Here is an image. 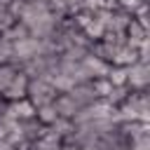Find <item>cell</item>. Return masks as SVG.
Masks as SVG:
<instances>
[{"mask_svg": "<svg viewBox=\"0 0 150 150\" xmlns=\"http://www.w3.org/2000/svg\"><path fill=\"white\" fill-rule=\"evenodd\" d=\"M56 94H59V91L52 87V82H49L47 77H33V80L28 82L26 98L30 101L33 108H40V105H49V103H54Z\"/></svg>", "mask_w": 150, "mask_h": 150, "instance_id": "obj_1", "label": "cell"}, {"mask_svg": "<svg viewBox=\"0 0 150 150\" xmlns=\"http://www.w3.org/2000/svg\"><path fill=\"white\" fill-rule=\"evenodd\" d=\"M127 87L129 91L150 89V61H136L127 68Z\"/></svg>", "mask_w": 150, "mask_h": 150, "instance_id": "obj_2", "label": "cell"}, {"mask_svg": "<svg viewBox=\"0 0 150 150\" xmlns=\"http://www.w3.org/2000/svg\"><path fill=\"white\" fill-rule=\"evenodd\" d=\"M28 82H30V77L19 68L16 70V75L12 77V82L7 84V89L0 94V98L2 101H7V103H14V101H21V98H26V91H28Z\"/></svg>", "mask_w": 150, "mask_h": 150, "instance_id": "obj_3", "label": "cell"}, {"mask_svg": "<svg viewBox=\"0 0 150 150\" xmlns=\"http://www.w3.org/2000/svg\"><path fill=\"white\" fill-rule=\"evenodd\" d=\"M54 110H56V115L61 117V120H75V115L80 112V105H77V101L68 94V91H63V94H56V98H54Z\"/></svg>", "mask_w": 150, "mask_h": 150, "instance_id": "obj_4", "label": "cell"}, {"mask_svg": "<svg viewBox=\"0 0 150 150\" xmlns=\"http://www.w3.org/2000/svg\"><path fill=\"white\" fill-rule=\"evenodd\" d=\"M124 38H127V42H129V45L141 47L143 42H148V40H150V28H148V26H143L138 19H131V21H129V26L124 28Z\"/></svg>", "mask_w": 150, "mask_h": 150, "instance_id": "obj_5", "label": "cell"}, {"mask_svg": "<svg viewBox=\"0 0 150 150\" xmlns=\"http://www.w3.org/2000/svg\"><path fill=\"white\" fill-rule=\"evenodd\" d=\"M75 101H77V105L80 108H87V105H91V103H96L98 98H96V94H94V89H91V82H77V84H73L70 87V91H68Z\"/></svg>", "mask_w": 150, "mask_h": 150, "instance_id": "obj_6", "label": "cell"}, {"mask_svg": "<svg viewBox=\"0 0 150 150\" xmlns=\"http://www.w3.org/2000/svg\"><path fill=\"white\" fill-rule=\"evenodd\" d=\"M136 61H141V52H138V47H134V45H122L117 52H115V59H112V66H120V68H129L131 63H136Z\"/></svg>", "mask_w": 150, "mask_h": 150, "instance_id": "obj_7", "label": "cell"}, {"mask_svg": "<svg viewBox=\"0 0 150 150\" xmlns=\"http://www.w3.org/2000/svg\"><path fill=\"white\" fill-rule=\"evenodd\" d=\"M82 66H84V70H87V75H89L91 80H96V77H105V75H108V68H110V63H105V61L91 56L89 52H87V56L82 59Z\"/></svg>", "mask_w": 150, "mask_h": 150, "instance_id": "obj_8", "label": "cell"}, {"mask_svg": "<svg viewBox=\"0 0 150 150\" xmlns=\"http://www.w3.org/2000/svg\"><path fill=\"white\" fill-rule=\"evenodd\" d=\"M115 52H117V49H115L112 45L103 42V40H96V42H91V45H89V54H91V56H96V59H101V61H105V63H110V66H112Z\"/></svg>", "mask_w": 150, "mask_h": 150, "instance_id": "obj_9", "label": "cell"}, {"mask_svg": "<svg viewBox=\"0 0 150 150\" xmlns=\"http://www.w3.org/2000/svg\"><path fill=\"white\" fill-rule=\"evenodd\" d=\"M35 120H38V124H42V127H52V124L59 120V115H56L54 105L49 103V105H40V108H35Z\"/></svg>", "mask_w": 150, "mask_h": 150, "instance_id": "obj_10", "label": "cell"}, {"mask_svg": "<svg viewBox=\"0 0 150 150\" xmlns=\"http://www.w3.org/2000/svg\"><path fill=\"white\" fill-rule=\"evenodd\" d=\"M108 82L112 87H127V68H120V66H110L108 68Z\"/></svg>", "mask_w": 150, "mask_h": 150, "instance_id": "obj_11", "label": "cell"}, {"mask_svg": "<svg viewBox=\"0 0 150 150\" xmlns=\"http://www.w3.org/2000/svg\"><path fill=\"white\" fill-rule=\"evenodd\" d=\"M19 66L16 63H0V94L7 89V84L12 82V77L16 75Z\"/></svg>", "mask_w": 150, "mask_h": 150, "instance_id": "obj_12", "label": "cell"}, {"mask_svg": "<svg viewBox=\"0 0 150 150\" xmlns=\"http://www.w3.org/2000/svg\"><path fill=\"white\" fill-rule=\"evenodd\" d=\"M91 89H94V94H96L98 101H105L108 94H110V89H112V84L108 82V77H96V80H91Z\"/></svg>", "mask_w": 150, "mask_h": 150, "instance_id": "obj_13", "label": "cell"}, {"mask_svg": "<svg viewBox=\"0 0 150 150\" xmlns=\"http://www.w3.org/2000/svg\"><path fill=\"white\" fill-rule=\"evenodd\" d=\"M0 63H14V45L0 35Z\"/></svg>", "mask_w": 150, "mask_h": 150, "instance_id": "obj_14", "label": "cell"}, {"mask_svg": "<svg viewBox=\"0 0 150 150\" xmlns=\"http://www.w3.org/2000/svg\"><path fill=\"white\" fill-rule=\"evenodd\" d=\"M127 150H150V131H143L141 136H136L134 141H129Z\"/></svg>", "mask_w": 150, "mask_h": 150, "instance_id": "obj_15", "label": "cell"}, {"mask_svg": "<svg viewBox=\"0 0 150 150\" xmlns=\"http://www.w3.org/2000/svg\"><path fill=\"white\" fill-rule=\"evenodd\" d=\"M14 23H16V19H14L7 9H0V35H2V33H7Z\"/></svg>", "mask_w": 150, "mask_h": 150, "instance_id": "obj_16", "label": "cell"}, {"mask_svg": "<svg viewBox=\"0 0 150 150\" xmlns=\"http://www.w3.org/2000/svg\"><path fill=\"white\" fill-rule=\"evenodd\" d=\"M0 150H14V148H12V145H9L5 138H0Z\"/></svg>", "mask_w": 150, "mask_h": 150, "instance_id": "obj_17", "label": "cell"}, {"mask_svg": "<svg viewBox=\"0 0 150 150\" xmlns=\"http://www.w3.org/2000/svg\"><path fill=\"white\" fill-rule=\"evenodd\" d=\"M141 2H150V0H134V7H136V5H141Z\"/></svg>", "mask_w": 150, "mask_h": 150, "instance_id": "obj_18", "label": "cell"}]
</instances>
